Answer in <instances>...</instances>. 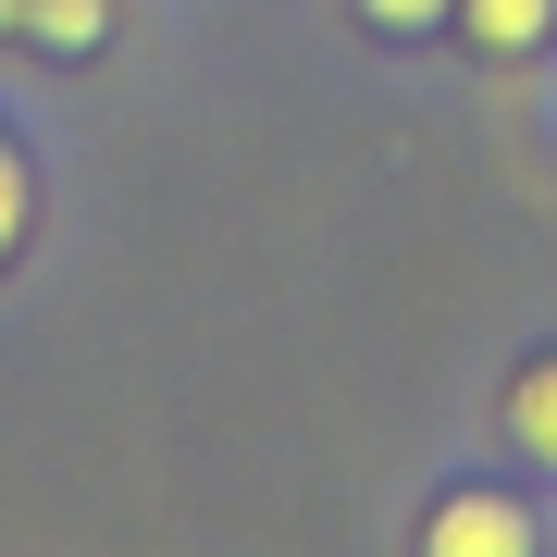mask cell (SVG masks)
<instances>
[{
    "mask_svg": "<svg viewBox=\"0 0 557 557\" xmlns=\"http://www.w3.org/2000/svg\"><path fill=\"white\" fill-rule=\"evenodd\" d=\"M359 13H372V25H384V38H421V25H446V13H458V0H359Z\"/></svg>",
    "mask_w": 557,
    "mask_h": 557,
    "instance_id": "cell-6",
    "label": "cell"
},
{
    "mask_svg": "<svg viewBox=\"0 0 557 557\" xmlns=\"http://www.w3.org/2000/svg\"><path fill=\"white\" fill-rule=\"evenodd\" d=\"M508 446H520V458H545V471H557V359H533V372L508 384Z\"/></svg>",
    "mask_w": 557,
    "mask_h": 557,
    "instance_id": "cell-3",
    "label": "cell"
},
{
    "mask_svg": "<svg viewBox=\"0 0 557 557\" xmlns=\"http://www.w3.org/2000/svg\"><path fill=\"white\" fill-rule=\"evenodd\" d=\"M421 545L434 557H533V508L520 496H446L421 520Z\"/></svg>",
    "mask_w": 557,
    "mask_h": 557,
    "instance_id": "cell-1",
    "label": "cell"
},
{
    "mask_svg": "<svg viewBox=\"0 0 557 557\" xmlns=\"http://www.w3.org/2000/svg\"><path fill=\"white\" fill-rule=\"evenodd\" d=\"M13 25H25V0H0V38H13Z\"/></svg>",
    "mask_w": 557,
    "mask_h": 557,
    "instance_id": "cell-7",
    "label": "cell"
},
{
    "mask_svg": "<svg viewBox=\"0 0 557 557\" xmlns=\"http://www.w3.org/2000/svg\"><path fill=\"white\" fill-rule=\"evenodd\" d=\"M25 211H38V174H25V149L0 137V260L25 248Z\"/></svg>",
    "mask_w": 557,
    "mask_h": 557,
    "instance_id": "cell-5",
    "label": "cell"
},
{
    "mask_svg": "<svg viewBox=\"0 0 557 557\" xmlns=\"http://www.w3.org/2000/svg\"><path fill=\"white\" fill-rule=\"evenodd\" d=\"M13 38H38V50H100V38H112V0H25Z\"/></svg>",
    "mask_w": 557,
    "mask_h": 557,
    "instance_id": "cell-4",
    "label": "cell"
},
{
    "mask_svg": "<svg viewBox=\"0 0 557 557\" xmlns=\"http://www.w3.org/2000/svg\"><path fill=\"white\" fill-rule=\"evenodd\" d=\"M458 25H471L496 62H520V50H545V25H557V0H458Z\"/></svg>",
    "mask_w": 557,
    "mask_h": 557,
    "instance_id": "cell-2",
    "label": "cell"
}]
</instances>
